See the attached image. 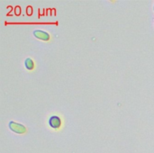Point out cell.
Segmentation results:
<instances>
[{
    "label": "cell",
    "mask_w": 154,
    "mask_h": 153,
    "mask_svg": "<svg viewBox=\"0 0 154 153\" xmlns=\"http://www.w3.org/2000/svg\"><path fill=\"white\" fill-rule=\"evenodd\" d=\"M48 124H49V126L52 130L57 131V130H60L62 126V119L60 118V116L57 115H53L50 116L48 120Z\"/></svg>",
    "instance_id": "7a4b0ae2"
},
{
    "label": "cell",
    "mask_w": 154,
    "mask_h": 153,
    "mask_svg": "<svg viewBox=\"0 0 154 153\" xmlns=\"http://www.w3.org/2000/svg\"><path fill=\"white\" fill-rule=\"evenodd\" d=\"M24 67L27 70L32 71L35 69V62L32 58H26L24 60Z\"/></svg>",
    "instance_id": "277c9868"
},
{
    "label": "cell",
    "mask_w": 154,
    "mask_h": 153,
    "mask_svg": "<svg viewBox=\"0 0 154 153\" xmlns=\"http://www.w3.org/2000/svg\"><path fill=\"white\" fill-rule=\"evenodd\" d=\"M153 10H154V6H153Z\"/></svg>",
    "instance_id": "5b68a950"
},
{
    "label": "cell",
    "mask_w": 154,
    "mask_h": 153,
    "mask_svg": "<svg viewBox=\"0 0 154 153\" xmlns=\"http://www.w3.org/2000/svg\"><path fill=\"white\" fill-rule=\"evenodd\" d=\"M33 36L36 39H39V40L43 41H49L51 39L50 33L45 32V31H42V30H35V31H33Z\"/></svg>",
    "instance_id": "3957f363"
},
{
    "label": "cell",
    "mask_w": 154,
    "mask_h": 153,
    "mask_svg": "<svg viewBox=\"0 0 154 153\" xmlns=\"http://www.w3.org/2000/svg\"><path fill=\"white\" fill-rule=\"evenodd\" d=\"M8 127L13 133H17V134H25L27 133V128L23 124H18L16 122H14V121L9 122Z\"/></svg>",
    "instance_id": "6da1fadb"
}]
</instances>
